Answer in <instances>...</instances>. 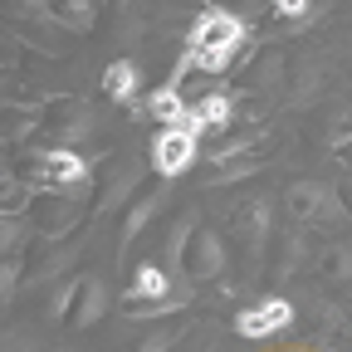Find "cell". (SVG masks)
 Returning <instances> with one entry per match:
<instances>
[{"label":"cell","instance_id":"cell-14","mask_svg":"<svg viewBox=\"0 0 352 352\" xmlns=\"http://www.w3.org/2000/svg\"><path fill=\"white\" fill-rule=\"evenodd\" d=\"M171 342H176V333H157V338H147V342H142L138 352H166Z\"/></svg>","mask_w":352,"mask_h":352},{"label":"cell","instance_id":"cell-12","mask_svg":"<svg viewBox=\"0 0 352 352\" xmlns=\"http://www.w3.org/2000/svg\"><path fill=\"white\" fill-rule=\"evenodd\" d=\"M152 210H157V196H147V201H142L138 210H132V215H127V235H138V230L147 226V215H152Z\"/></svg>","mask_w":352,"mask_h":352},{"label":"cell","instance_id":"cell-1","mask_svg":"<svg viewBox=\"0 0 352 352\" xmlns=\"http://www.w3.org/2000/svg\"><path fill=\"white\" fill-rule=\"evenodd\" d=\"M245 39V25L235 20V15H226V10H201V20H196V30H191V54H186V64H196V69H206V74H220L230 64V54H235V44Z\"/></svg>","mask_w":352,"mask_h":352},{"label":"cell","instance_id":"cell-3","mask_svg":"<svg viewBox=\"0 0 352 352\" xmlns=\"http://www.w3.org/2000/svg\"><path fill=\"white\" fill-rule=\"evenodd\" d=\"M289 323H294V303H284V298H270V303H259V308H245V314L235 318L240 338H270V333H279Z\"/></svg>","mask_w":352,"mask_h":352},{"label":"cell","instance_id":"cell-6","mask_svg":"<svg viewBox=\"0 0 352 352\" xmlns=\"http://www.w3.org/2000/svg\"><path fill=\"white\" fill-rule=\"evenodd\" d=\"M152 118L162 122V127H186V118H191V108L182 103V94L176 88H162V94H152Z\"/></svg>","mask_w":352,"mask_h":352},{"label":"cell","instance_id":"cell-16","mask_svg":"<svg viewBox=\"0 0 352 352\" xmlns=\"http://www.w3.org/2000/svg\"><path fill=\"white\" fill-rule=\"evenodd\" d=\"M279 15H289V20H298V15H308V6H303V0H284V6H279Z\"/></svg>","mask_w":352,"mask_h":352},{"label":"cell","instance_id":"cell-8","mask_svg":"<svg viewBox=\"0 0 352 352\" xmlns=\"http://www.w3.org/2000/svg\"><path fill=\"white\" fill-rule=\"evenodd\" d=\"M103 88H108L113 98H132V94H138V69H132V64H108Z\"/></svg>","mask_w":352,"mask_h":352},{"label":"cell","instance_id":"cell-7","mask_svg":"<svg viewBox=\"0 0 352 352\" xmlns=\"http://www.w3.org/2000/svg\"><path fill=\"white\" fill-rule=\"evenodd\" d=\"M166 289H171V279L157 270V264H142L138 279H132V294H127V298H166Z\"/></svg>","mask_w":352,"mask_h":352},{"label":"cell","instance_id":"cell-4","mask_svg":"<svg viewBox=\"0 0 352 352\" xmlns=\"http://www.w3.org/2000/svg\"><path fill=\"white\" fill-rule=\"evenodd\" d=\"M34 186L54 191V186H83V157H74L69 147L39 157V171H34Z\"/></svg>","mask_w":352,"mask_h":352},{"label":"cell","instance_id":"cell-10","mask_svg":"<svg viewBox=\"0 0 352 352\" xmlns=\"http://www.w3.org/2000/svg\"><path fill=\"white\" fill-rule=\"evenodd\" d=\"M196 118H201L206 127H230V118H235V103H230L226 94H210V98L196 108Z\"/></svg>","mask_w":352,"mask_h":352},{"label":"cell","instance_id":"cell-13","mask_svg":"<svg viewBox=\"0 0 352 352\" xmlns=\"http://www.w3.org/2000/svg\"><path fill=\"white\" fill-rule=\"evenodd\" d=\"M59 20H69V25H88V20H94V6H64Z\"/></svg>","mask_w":352,"mask_h":352},{"label":"cell","instance_id":"cell-5","mask_svg":"<svg viewBox=\"0 0 352 352\" xmlns=\"http://www.w3.org/2000/svg\"><path fill=\"white\" fill-rule=\"evenodd\" d=\"M289 206H294V215H338V201H333V191L328 186H308V182H298L294 191H289Z\"/></svg>","mask_w":352,"mask_h":352},{"label":"cell","instance_id":"cell-2","mask_svg":"<svg viewBox=\"0 0 352 352\" xmlns=\"http://www.w3.org/2000/svg\"><path fill=\"white\" fill-rule=\"evenodd\" d=\"M196 162V132L191 127H162L152 142V166L162 176H182Z\"/></svg>","mask_w":352,"mask_h":352},{"label":"cell","instance_id":"cell-15","mask_svg":"<svg viewBox=\"0 0 352 352\" xmlns=\"http://www.w3.org/2000/svg\"><path fill=\"white\" fill-rule=\"evenodd\" d=\"M20 210H25V191L10 186V191H6V215H20Z\"/></svg>","mask_w":352,"mask_h":352},{"label":"cell","instance_id":"cell-11","mask_svg":"<svg viewBox=\"0 0 352 352\" xmlns=\"http://www.w3.org/2000/svg\"><path fill=\"white\" fill-rule=\"evenodd\" d=\"M103 308H108V289L94 279V284L83 289V314H78V323H83V328H88V323H98V318H103Z\"/></svg>","mask_w":352,"mask_h":352},{"label":"cell","instance_id":"cell-9","mask_svg":"<svg viewBox=\"0 0 352 352\" xmlns=\"http://www.w3.org/2000/svg\"><path fill=\"white\" fill-rule=\"evenodd\" d=\"M191 264H196V274H220V264H226V250H220V240H215V235H201Z\"/></svg>","mask_w":352,"mask_h":352}]
</instances>
